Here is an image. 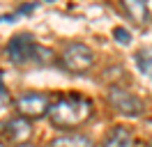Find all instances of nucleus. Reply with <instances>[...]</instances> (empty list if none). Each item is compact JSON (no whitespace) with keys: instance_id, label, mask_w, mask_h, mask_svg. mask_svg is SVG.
Returning <instances> with one entry per match:
<instances>
[{"instance_id":"6","label":"nucleus","mask_w":152,"mask_h":147,"mask_svg":"<svg viewBox=\"0 0 152 147\" xmlns=\"http://www.w3.org/2000/svg\"><path fill=\"white\" fill-rule=\"evenodd\" d=\"M5 138L14 143V145H26L30 138H32V124L26 117H14L5 124Z\"/></svg>"},{"instance_id":"14","label":"nucleus","mask_w":152,"mask_h":147,"mask_svg":"<svg viewBox=\"0 0 152 147\" xmlns=\"http://www.w3.org/2000/svg\"><path fill=\"white\" fill-rule=\"evenodd\" d=\"M145 147H152V140H150V143H148V145H145Z\"/></svg>"},{"instance_id":"7","label":"nucleus","mask_w":152,"mask_h":147,"mask_svg":"<svg viewBox=\"0 0 152 147\" xmlns=\"http://www.w3.org/2000/svg\"><path fill=\"white\" fill-rule=\"evenodd\" d=\"M102 147H134V133L127 127H115L108 131Z\"/></svg>"},{"instance_id":"11","label":"nucleus","mask_w":152,"mask_h":147,"mask_svg":"<svg viewBox=\"0 0 152 147\" xmlns=\"http://www.w3.org/2000/svg\"><path fill=\"white\" fill-rule=\"evenodd\" d=\"M113 35H115V39H118L120 44H129V35H127V30H124V28H115Z\"/></svg>"},{"instance_id":"15","label":"nucleus","mask_w":152,"mask_h":147,"mask_svg":"<svg viewBox=\"0 0 152 147\" xmlns=\"http://www.w3.org/2000/svg\"><path fill=\"white\" fill-rule=\"evenodd\" d=\"M48 2H53V0H48Z\"/></svg>"},{"instance_id":"4","label":"nucleus","mask_w":152,"mask_h":147,"mask_svg":"<svg viewBox=\"0 0 152 147\" xmlns=\"http://www.w3.org/2000/svg\"><path fill=\"white\" fill-rule=\"evenodd\" d=\"M48 106H51V99L44 92H28V94H21L16 99V110H19L21 117H26V119L46 117Z\"/></svg>"},{"instance_id":"1","label":"nucleus","mask_w":152,"mask_h":147,"mask_svg":"<svg viewBox=\"0 0 152 147\" xmlns=\"http://www.w3.org/2000/svg\"><path fill=\"white\" fill-rule=\"evenodd\" d=\"M92 113H95L92 101L83 94L72 92V94H62L56 101H51L46 117L58 129H76L81 124H86L92 117Z\"/></svg>"},{"instance_id":"12","label":"nucleus","mask_w":152,"mask_h":147,"mask_svg":"<svg viewBox=\"0 0 152 147\" xmlns=\"http://www.w3.org/2000/svg\"><path fill=\"white\" fill-rule=\"evenodd\" d=\"M0 94H5V85H2V81H0Z\"/></svg>"},{"instance_id":"5","label":"nucleus","mask_w":152,"mask_h":147,"mask_svg":"<svg viewBox=\"0 0 152 147\" xmlns=\"http://www.w3.org/2000/svg\"><path fill=\"white\" fill-rule=\"evenodd\" d=\"M108 101L120 115H127V117H138L145 110V103L141 101V97H136L134 92H127L122 87H111L108 90Z\"/></svg>"},{"instance_id":"9","label":"nucleus","mask_w":152,"mask_h":147,"mask_svg":"<svg viewBox=\"0 0 152 147\" xmlns=\"http://www.w3.org/2000/svg\"><path fill=\"white\" fill-rule=\"evenodd\" d=\"M51 147H95V145L83 133H65V136L51 140Z\"/></svg>"},{"instance_id":"13","label":"nucleus","mask_w":152,"mask_h":147,"mask_svg":"<svg viewBox=\"0 0 152 147\" xmlns=\"http://www.w3.org/2000/svg\"><path fill=\"white\" fill-rule=\"evenodd\" d=\"M0 147H7V145H5V143H2V140H0Z\"/></svg>"},{"instance_id":"2","label":"nucleus","mask_w":152,"mask_h":147,"mask_svg":"<svg viewBox=\"0 0 152 147\" xmlns=\"http://www.w3.org/2000/svg\"><path fill=\"white\" fill-rule=\"evenodd\" d=\"M7 57H10L12 64L16 67H23L28 62H37V64H51L56 57H53V51L46 48V46H39L28 32H21V35H14L7 44Z\"/></svg>"},{"instance_id":"10","label":"nucleus","mask_w":152,"mask_h":147,"mask_svg":"<svg viewBox=\"0 0 152 147\" xmlns=\"http://www.w3.org/2000/svg\"><path fill=\"white\" fill-rule=\"evenodd\" d=\"M138 64H141V69L148 74V76H152V48L138 53Z\"/></svg>"},{"instance_id":"3","label":"nucleus","mask_w":152,"mask_h":147,"mask_svg":"<svg viewBox=\"0 0 152 147\" xmlns=\"http://www.w3.org/2000/svg\"><path fill=\"white\" fill-rule=\"evenodd\" d=\"M60 64L65 67L69 74H88L95 64V53L88 44H69L60 55Z\"/></svg>"},{"instance_id":"8","label":"nucleus","mask_w":152,"mask_h":147,"mask_svg":"<svg viewBox=\"0 0 152 147\" xmlns=\"http://www.w3.org/2000/svg\"><path fill=\"white\" fill-rule=\"evenodd\" d=\"M127 9V14L138 23V25H145L150 21V9L145 5V0H120Z\"/></svg>"}]
</instances>
